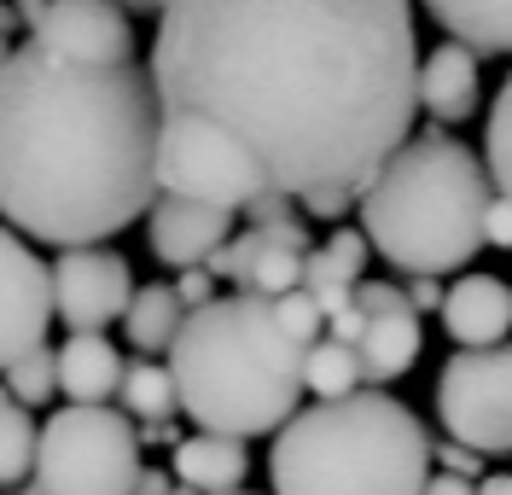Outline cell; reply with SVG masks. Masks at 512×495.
Segmentation results:
<instances>
[{"instance_id": "cell-1", "label": "cell", "mask_w": 512, "mask_h": 495, "mask_svg": "<svg viewBox=\"0 0 512 495\" xmlns=\"http://www.w3.org/2000/svg\"><path fill=\"white\" fill-rule=\"evenodd\" d=\"M408 0H181L158 12L163 111L227 129L274 193H361L419 111Z\"/></svg>"}, {"instance_id": "cell-2", "label": "cell", "mask_w": 512, "mask_h": 495, "mask_svg": "<svg viewBox=\"0 0 512 495\" xmlns=\"http://www.w3.org/2000/svg\"><path fill=\"white\" fill-rule=\"evenodd\" d=\"M158 82L140 65H64L12 47L0 65V210L6 228L88 251L158 210Z\"/></svg>"}, {"instance_id": "cell-3", "label": "cell", "mask_w": 512, "mask_h": 495, "mask_svg": "<svg viewBox=\"0 0 512 495\" xmlns=\"http://www.w3.org/2000/svg\"><path fill=\"white\" fill-rule=\"evenodd\" d=\"M303 367L309 350L280 327V309L251 292L216 297L210 309L187 315L169 350L181 408L198 420V431L233 443L280 437L303 414L297 408V396L309 391Z\"/></svg>"}, {"instance_id": "cell-4", "label": "cell", "mask_w": 512, "mask_h": 495, "mask_svg": "<svg viewBox=\"0 0 512 495\" xmlns=\"http://www.w3.org/2000/svg\"><path fill=\"white\" fill-rule=\"evenodd\" d=\"M489 187V164L466 140L425 129L361 187V233L384 263L414 280L454 274L478 257V245H489Z\"/></svg>"}, {"instance_id": "cell-5", "label": "cell", "mask_w": 512, "mask_h": 495, "mask_svg": "<svg viewBox=\"0 0 512 495\" xmlns=\"http://www.w3.org/2000/svg\"><path fill=\"white\" fill-rule=\"evenodd\" d=\"M437 443L408 402L361 391L315 402L268 449L274 495H425Z\"/></svg>"}, {"instance_id": "cell-6", "label": "cell", "mask_w": 512, "mask_h": 495, "mask_svg": "<svg viewBox=\"0 0 512 495\" xmlns=\"http://www.w3.org/2000/svg\"><path fill=\"white\" fill-rule=\"evenodd\" d=\"M140 478V426L117 408H59L41 426L35 495H134Z\"/></svg>"}, {"instance_id": "cell-7", "label": "cell", "mask_w": 512, "mask_h": 495, "mask_svg": "<svg viewBox=\"0 0 512 495\" xmlns=\"http://www.w3.org/2000/svg\"><path fill=\"white\" fill-rule=\"evenodd\" d=\"M158 193L187 198V204H210V210H251L268 187V175L256 169V158L216 129L210 117H187V111H163V140H158Z\"/></svg>"}, {"instance_id": "cell-8", "label": "cell", "mask_w": 512, "mask_h": 495, "mask_svg": "<svg viewBox=\"0 0 512 495\" xmlns=\"http://www.w3.org/2000/svg\"><path fill=\"white\" fill-rule=\"evenodd\" d=\"M437 420L460 449L512 455V344L448 356L437 373Z\"/></svg>"}, {"instance_id": "cell-9", "label": "cell", "mask_w": 512, "mask_h": 495, "mask_svg": "<svg viewBox=\"0 0 512 495\" xmlns=\"http://www.w3.org/2000/svg\"><path fill=\"white\" fill-rule=\"evenodd\" d=\"M18 18L30 24V41L47 47L64 65H134V24L128 6L117 0H59V6H18Z\"/></svg>"}, {"instance_id": "cell-10", "label": "cell", "mask_w": 512, "mask_h": 495, "mask_svg": "<svg viewBox=\"0 0 512 495\" xmlns=\"http://www.w3.org/2000/svg\"><path fill=\"white\" fill-rule=\"evenodd\" d=\"M53 268L35 257L24 233H0V367L24 362L35 350H47V327H53Z\"/></svg>"}, {"instance_id": "cell-11", "label": "cell", "mask_w": 512, "mask_h": 495, "mask_svg": "<svg viewBox=\"0 0 512 495\" xmlns=\"http://www.w3.org/2000/svg\"><path fill=\"white\" fill-rule=\"evenodd\" d=\"M53 297H59V321L70 332H99L111 321H128L134 309V274L111 245L88 251H59L53 263Z\"/></svg>"}, {"instance_id": "cell-12", "label": "cell", "mask_w": 512, "mask_h": 495, "mask_svg": "<svg viewBox=\"0 0 512 495\" xmlns=\"http://www.w3.org/2000/svg\"><path fill=\"white\" fill-rule=\"evenodd\" d=\"M152 257L169 268H210V257L233 239V216L227 210H210V204H187V198H158L152 210Z\"/></svg>"}, {"instance_id": "cell-13", "label": "cell", "mask_w": 512, "mask_h": 495, "mask_svg": "<svg viewBox=\"0 0 512 495\" xmlns=\"http://www.w3.org/2000/svg\"><path fill=\"white\" fill-rule=\"evenodd\" d=\"M443 332L460 350H501V344H512V286L501 274H460L443 303Z\"/></svg>"}, {"instance_id": "cell-14", "label": "cell", "mask_w": 512, "mask_h": 495, "mask_svg": "<svg viewBox=\"0 0 512 495\" xmlns=\"http://www.w3.org/2000/svg\"><path fill=\"white\" fill-rule=\"evenodd\" d=\"M128 362L105 332H70L59 344V379L70 408H111V396H123Z\"/></svg>"}, {"instance_id": "cell-15", "label": "cell", "mask_w": 512, "mask_h": 495, "mask_svg": "<svg viewBox=\"0 0 512 495\" xmlns=\"http://www.w3.org/2000/svg\"><path fill=\"white\" fill-rule=\"evenodd\" d=\"M419 105L437 117V123H466L478 111V53L460 47V41H443L431 47V59L419 65Z\"/></svg>"}, {"instance_id": "cell-16", "label": "cell", "mask_w": 512, "mask_h": 495, "mask_svg": "<svg viewBox=\"0 0 512 495\" xmlns=\"http://www.w3.org/2000/svg\"><path fill=\"white\" fill-rule=\"evenodd\" d=\"M419 362V309H384L367 315V338H361V373H367V391H384L390 379H402Z\"/></svg>"}, {"instance_id": "cell-17", "label": "cell", "mask_w": 512, "mask_h": 495, "mask_svg": "<svg viewBox=\"0 0 512 495\" xmlns=\"http://www.w3.org/2000/svg\"><path fill=\"white\" fill-rule=\"evenodd\" d=\"M245 443L233 437H210V431H192L187 443L175 449V484H187L198 495H239L245 490Z\"/></svg>"}, {"instance_id": "cell-18", "label": "cell", "mask_w": 512, "mask_h": 495, "mask_svg": "<svg viewBox=\"0 0 512 495\" xmlns=\"http://www.w3.org/2000/svg\"><path fill=\"white\" fill-rule=\"evenodd\" d=\"M431 18L472 53H512V0H437Z\"/></svg>"}, {"instance_id": "cell-19", "label": "cell", "mask_w": 512, "mask_h": 495, "mask_svg": "<svg viewBox=\"0 0 512 495\" xmlns=\"http://www.w3.org/2000/svg\"><path fill=\"white\" fill-rule=\"evenodd\" d=\"M187 303H181V292L175 286H140L134 292V309H128V321H123V332H128V344L140 350V356H169L175 350V338H181V327H187Z\"/></svg>"}, {"instance_id": "cell-20", "label": "cell", "mask_w": 512, "mask_h": 495, "mask_svg": "<svg viewBox=\"0 0 512 495\" xmlns=\"http://www.w3.org/2000/svg\"><path fill=\"white\" fill-rule=\"evenodd\" d=\"M175 408H181V385H175L169 362H152V356L128 362V373H123V414H134L140 426H163Z\"/></svg>"}, {"instance_id": "cell-21", "label": "cell", "mask_w": 512, "mask_h": 495, "mask_svg": "<svg viewBox=\"0 0 512 495\" xmlns=\"http://www.w3.org/2000/svg\"><path fill=\"white\" fill-rule=\"evenodd\" d=\"M35 461H41V426H35V414L24 408V402H0V478H6V495L30 490L35 478Z\"/></svg>"}, {"instance_id": "cell-22", "label": "cell", "mask_w": 512, "mask_h": 495, "mask_svg": "<svg viewBox=\"0 0 512 495\" xmlns=\"http://www.w3.org/2000/svg\"><path fill=\"white\" fill-rule=\"evenodd\" d=\"M303 379H309V391H315L320 402H344V396H361V391H367L361 350L338 344V338H320L315 350H309V367H303Z\"/></svg>"}, {"instance_id": "cell-23", "label": "cell", "mask_w": 512, "mask_h": 495, "mask_svg": "<svg viewBox=\"0 0 512 495\" xmlns=\"http://www.w3.org/2000/svg\"><path fill=\"white\" fill-rule=\"evenodd\" d=\"M483 164H489V181L501 187V198H512V76L501 82L489 123H483Z\"/></svg>"}, {"instance_id": "cell-24", "label": "cell", "mask_w": 512, "mask_h": 495, "mask_svg": "<svg viewBox=\"0 0 512 495\" xmlns=\"http://www.w3.org/2000/svg\"><path fill=\"white\" fill-rule=\"evenodd\" d=\"M64 379H59V350H35L24 362L6 367V396L24 402V408H41L47 396H59Z\"/></svg>"}, {"instance_id": "cell-25", "label": "cell", "mask_w": 512, "mask_h": 495, "mask_svg": "<svg viewBox=\"0 0 512 495\" xmlns=\"http://www.w3.org/2000/svg\"><path fill=\"white\" fill-rule=\"evenodd\" d=\"M274 309H280V327H286L303 350H315L320 338H326V309L315 303V292H309V286H303V292H291V297H280Z\"/></svg>"}, {"instance_id": "cell-26", "label": "cell", "mask_w": 512, "mask_h": 495, "mask_svg": "<svg viewBox=\"0 0 512 495\" xmlns=\"http://www.w3.org/2000/svg\"><path fill=\"white\" fill-rule=\"evenodd\" d=\"M350 204H361V193H350V187H320V193L303 198V210H309V216L338 222V228H344V210H350Z\"/></svg>"}, {"instance_id": "cell-27", "label": "cell", "mask_w": 512, "mask_h": 495, "mask_svg": "<svg viewBox=\"0 0 512 495\" xmlns=\"http://www.w3.org/2000/svg\"><path fill=\"white\" fill-rule=\"evenodd\" d=\"M437 466H443L448 478H466V484H472L483 472V455L478 449H460V443H437Z\"/></svg>"}, {"instance_id": "cell-28", "label": "cell", "mask_w": 512, "mask_h": 495, "mask_svg": "<svg viewBox=\"0 0 512 495\" xmlns=\"http://www.w3.org/2000/svg\"><path fill=\"white\" fill-rule=\"evenodd\" d=\"M175 292H181V303L198 315V309H210V303H216V274H210V268H192V274H181V286H175Z\"/></svg>"}, {"instance_id": "cell-29", "label": "cell", "mask_w": 512, "mask_h": 495, "mask_svg": "<svg viewBox=\"0 0 512 495\" xmlns=\"http://www.w3.org/2000/svg\"><path fill=\"white\" fill-rule=\"evenodd\" d=\"M483 233H489V245L512 251V198L495 193V204H489V222H483Z\"/></svg>"}, {"instance_id": "cell-30", "label": "cell", "mask_w": 512, "mask_h": 495, "mask_svg": "<svg viewBox=\"0 0 512 495\" xmlns=\"http://www.w3.org/2000/svg\"><path fill=\"white\" fill-rule=\"evenodd\" d=\"M291 216V198L286 193H262L251 204V210H245V222H251V228H268V222H286Z\"/></svg>"}, {"instance_id": "cell-31", "label": "cell", "mask_w": 512, "mask_h": 495, "mask_svg": "<svg viewBox=\"0 0 512 495\" xmlns=\"http://www.w3.org/2000/svg\"><path fill=\"white\" fill-rule=\"evenodd\" d=\"M408 303H414L419 315H431V309H437V315H443L448 292H443V286H437V280H408Z\"/></svg>"}, {"instance_id": "cell-32", "label": "cell", "mask_w": 512, "mask_h": 495, "mask_svg": "<svg viewBox=\"0 0 512 495\" xmlns=\"http://www.w3.org/2000/svg\"><path fill=\"white\" fill-rule=\"evenodd\" d=\"M425 495H478V484H466V478H448V472H437V478L425 484Z\"/></svg>"}, {"instance_id": "cell-33", "label": "cell", "mask_w": 512, "mask_h": 495, "mask_svg": "<svg viewBox=\"0 0 512 495\" xmlns=\"http://www.w3.org/2000/svg\"><path fill=\"white\" fill-rule=\"evenodd\" d=\"M478 495H512V472H489L478 484Z\"/></svg>"}, {"instance_id": "cell-34", "label": "cell", "mask_w": 512, "mask_h": 495, "mask_svg": "<svg viewBox=\"0 0 512 495\" xmlns=\"http://www.w3.org/2000/svg\"><path fill=\"white\" fill-rule=\"evenodd\" d=\"M12 495H35V490H12Z\"/></svg>"}, {"instance_id": "cell-35", "label": "cell", "mask_w": 512, "mask_h": 495, "mask_svg": "<svg viewBox=\"0 0 512 495\" xmlns=\"http://www.w3.org/2000/svg\"><path fill=\"white\" fill-rule=\"evenodd\" d=\"M239 495H251V490H239Z\"/></svg>"}]
</instances>
